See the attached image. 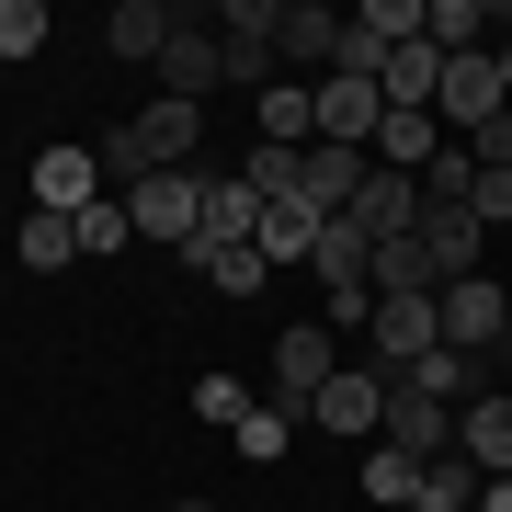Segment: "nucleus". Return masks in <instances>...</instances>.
<instances>
[{
  "instance_id": "1",
  "label": "nucleus",
  "mask_w": 512,
  "mask_h": 512,
  "mask_svg": "<svg viewBox=\"0 0 512 512\" xmlns=\"http://www.w3.org/2000/svg\"><path fill=\"white\" fill-rule=\"evenodd\" d=\"M194 148H205V103H148V114H126L114 137H92V160H103V183L114 194H137L148 171H194Z\"/></svg>"
},
{
  "instance_id": "2",
  "label": "nucleus",
  "mask_w": 512,
  "mask_h": 512,
  "mask_svg": "<svg viewBox=\"0 0 512 512\" xmlns=\"http://www.w3.org/2000/svg\"><path fill=\"white\" fill-rule=\"evenodd\" d=\"M205 183H217V171H148V183L126 194V217H137L148 251H194L205 239Z\"/></svg>"
},
{
  "instance_id": "3",
  "label": "nucleus",
  "mask_w": 512,
  "mask_h": 512,
  "mask_svg": "<svg viewBox=\"0 0 512 512\" xmlns=\"http://www.w3.org/2000/svg\"><path fill=\"white\" fill-rule=\"evenodd\" d=\"M274 35H285V0H228V12H217V46H228V80H239V92H274V80H285Z\"/></svg>"
},
{
  "instance_id": "4",
  "label": "nucleus",
  "mask_w": 512,
  "mask_h": 512,
  "mask_svg": "<svg viewBox=\"0 0 512 512\" xmlns=\"http://www.w3.org/2000/svg\"><path fill=\"white\" fill-rule=\"evenodd\" d=\"M501 342H512V296H501L490 274L444 285V353H478V365H501Z\"/></svg>"
},
{
  "instance_id": "5",
  "label": "nucleus",
  "mask_w": 512,
  "mask_h": 512,
  "mask_svg": "<svg viewBox=\"0 0 512 512\" xmlns=\"http://www.w3.org/2000/svg\"><path fill=\"white\" fill-rule=\"evenodd\" d=\"M376 376H399V365H421V353L444 342V296H376Z\"/></svg>"
},
{
  "instance_id": "6",
  "label": "nucleus",
  "mask_w": 512,
  "mask_h": 512,
  "mask_svg": "<svg viewBox=\"0 0 512 512\" xmlns=\"http://www.w3.org/2000/svg\"><path fill=\"white\" fill-rule=\"evenodd\" d=\"M330 376H342V353H330V319H285V330H274V399L308 410Z\"/></svg>"
},
{
  "instance_id": "7",
  "label": "nucleus",
  "mask_w": 512,
  "mask_h": 512,
  "mask_svg": "<svg viewBox=\"0 0 512 512\" xmlns=\"http://www.w3.org/2000/svg\"><path fill=\"white\" fill-rule=\"evenodd\" d=\"M308 421H319V433H342V444H376V421H387V376H376V365H342V376L308 399Z\"/></svg>"
},
{
  "instance_id": "8",
  "label": "nucleus",
  "mask_w": 512,
  "mask_h": 512,
  "mask_svg": "<svg viewBox=\"0 0 512 512\" xmlns=\"http://www.w3.org/2000/svg\"><path fill=\"white\" fill-rule=\"evenodd\" d=\"M376 444H387V456H410V467H433V456H456V410L410 399V387L387 376V421H376Z\"/></svg>"
},
{
  "instance_id": "9",
  "label": "nucleus",
  "mask_w": 512,
  "mask_h": 512,
  "mask_svg": "<svg viewBox=\"0 0 512 512\" xmlns=\"http://www.w3.org/2000/svg\"><path fill=\"white\" fill-rule=\"evenodd\" d=\"M421 262H433V285H467L478 262H490V228H478L467 205H421Z\"/></svg>"
},
{
  "instance_id": "10",
  "label": "nucleus",
  "mask_w": 512,
  "mask_h": 512,
  "mask_svg": "<svg viewBox=\"0 0 512 512\" xmlns=\"http://www.w3.org/2000/svg\"><path fill=\"white\" fill-rule=\"evenodd\" d=\"M35 205H46V217H80V205H103V160H92L80 137H57L46 160H35Z\"/></svg>"
},
{
  "instance_id": "11",
  "label": "nucleus",
  "mask_w": 512,
  "mask_h": 512,
  "mask_svg": "<svg viewBox=\"0 0 512 512\" xmlns=\"http://www.w3.org/2000/svg\"><path fill=\"white\" fill-rule=\"evenodd\" d=\"M376 126H387V92H376V80H319V137L330 148H365V160H376Z\"/></svg>"
},
{
  "instance_id": "12",
  "label": "nucleus",
  "mask_w": 512,
  "mask_h": 512,
  "mask_svg": "<svg viewBox=\"0 0 512 512\" xmlns=\"http://www.w3.org/2000/svg\"><path fill=\"white\" fill-rule=\"evenodd\" d=\"M251 137H262V148H319V80H274V92H251Z\"/></svg>"
},
{
  "instance_id": "13",
  "label": "nucleus",
  "mask_w": 512,
  "mask_h": 512,
  "mask_svg": "<svg viewBox=\"0 0 512 512\" xmlns=\"http://www.w3.org/2000/svg\"><path fill=\"white\" fill-rule=\"evenodd\" d=\"M456 456L478 478H512V399H501V387H478V399L456 410Z\"/></svg>"
},
{
  "instance_id": "14",
  "label": "nucleus",
  "mask_w": 512,
  "mask_h": 512,
  "mask_svg": "<svg viewBox=\"0 0 512 512\" xmlns=\"http://www.w3.org/2000/svg\"><path fill=\"white\" fill-rule=\"evenodd\" d=\"M217 80H228V46L194 35V23H171V46H160V92H171V103H205Z\"/></svg>"
},
{
  "instance_id": "15",
  "label": "nucleus",
  "mask_w": 512,
  "mask_h": 512,
  "mask_svg": "<svg viewBox=\"0 0 512 512\" xmlns=\"http://www.w3.org/2000/svg\"><path fill=\"white\" fill-rule=\"evenodd\" d=\"M330 46H342V12H319V0H285V35H274L285 80H330Z\"/></svg>"
},
{
  "instance_id": "16",
  "label": "nucleus",
  "mask_w": 512,
  "mask_h": 512,
  "mask_svg": "<svg viewBox=\"0 0 512 512\" xmlns=\"http://www.w3.org/2000/svg\"><path fill=\"white\" fill-rule=\"evenodd\" d=\"M342 217H353V228H365L376 251H387V239H410V228H421V183H410V171H376V183L353 194Z\"/></svg>"
},
{
  "instance_id": "17",
  "label": "nucleus",
  "mask_w": 512,
  "mask_h": 512,
  "mask_svg": "<svg viewBox=\"0 0 512 512\" xmlns=\"http://www.w3.org/2000/svg\"><path fill=\"white\" fill-rule=\"evenodd\" d=\"M365 183H376V160H365V148H330V137L308 148V171H296V194H308L319 217H342V205L365 194Z\"/></svg>"
},
{
  "instance_id": "18",
  "label": "nucleus",
  "mask_w": 512,
  "mask_h": 512,
  "mask_svg": "<svg viewBox=\"0 0 512 512\" xmlns=\"http://www.w3.org/2000/svg\"><path fill=\"white\" fill-rule=\"evenodd\" d=\"M376 92H387V114H433V92H444V46H433V35H421V46H387Z\"/></svg>"
},
{
  "instance_id": "19",
  "label": "nucleus",
  "mask_w": 512,
  "mask_h": 512,
  "mask_svg": "<svg viewBox=\"0 0 512 512\" xmlns=\"http://www.w3.org/2000/svg\"><path fill=\"white\" fill-rule=\"evenodd\" d=\"M319 228H330L319 205H308V194H285V205H262L251 251H262V262H274V274H285V262H308V251H319Z\"/></svg>"
},
{
  "instance_id": "20",
  "label": "nucleus",
  "mask_w": 512,
  "mask_h": 512,
  "mask_svg": "<svg viewBox=\"0 0 512 512\" xmlns=\"http://www.w3.org/2000/svg\"><path fill=\"white\" fill-rule=\"evenodd\" d=\"M421 35H433L444 57H490V46H501V12H490V0H433Z\"/></svg>"
},
{
  "instance_id": "21",
  "label": "nucleus",
  "mask_w": 512,
  "mask_h": 512,
  "mask_svg": "<svg viewBox=\"0 0 512 512\" xmlns=\"http://www.w3.org/2000/svg\"><path fill=\"white\" fill-rule=\"evenodd\" d=\"M183 274H205L217 296H262V285H274V262H262L251 239H239V251H228V239H194V251H183Z\"/></svg>"
},
{
  "instance_id": "22",
  "label": "nucleus",
  "mask_w": 512,
  "mask_h": 512,
  "mask_svg": "<svg viewBox=\"0 0 512 512\" xmlns=\"http://www.w3.org/2000/svg\"><path fill=\"white\" fill-rule=\"evenodd\" d=\"M103 46H114V57H137V69H160V46H171V12H160V0H114Z\"/></svg>"
},
{
  "instance_id": "23",
  "label": "nucleus",
  "mask_w": 512,
  "mask_h": 512,
  "mask_svg": "<svg viewBox=\"0 0 512 512\" xmlns=\"http://www.w3.org/2000/svg\"><path fill=\"white\" fill-rule=\"evenodd\" d=\"M365 262H376V239L353 228V217H330L319 251H308V274H319V296H330V285H365Z\"/></svg>"
},
{
  "instance_id": "24",
  "label": "nucleus",
  "mask_w": 512,
  "mask_h": 512,
  "mask_svg": "<svg viewBox=\"0 0 512 512\" xmlns=\"http://www.w3.org/2000/svg\"><path fill=\"white\" fill-rule=\"evenodd\" d=\"M433 148H444L433 114H387V126H376V171H410V183H421V171H433Z\"/></svg>"
},
{
  "instance_id": "25",
  "label": "nucleus",
  "mask_w": 512,
  "mask_h": 512,
  "mask_svg": "<svg viewBox=\"0 0 512 512\" xmlns=\"http://www.w3.org/2000/svg\"><path fill=\"white\" fill-rule=\"evenodd\" d=\"M12 262H23V274H69V262H80V228L35 205V217H23V239H12Z\"/></svg>"
},
{
  "instance_id": "26",
  "label": "nucleus",
  "mask_w": 512,
  "mask_h": 512,
  "mask_svg": "<svg viewBox=\"0 0 512 512\" xmlns=\"http://www.w3.org/2000/svg\"><path fill=\"white\" fill-rule=\"evenodd\" d=\"M251 228H262V194L239 183V171H217V183H205V239H228V251H239Z\"/></svg>"
},
{
  "instance_id": "27",
  "label": "nucleus",
  "mask_w": 512,
  "mask_h": 512,
  "mask_svg": "<svg viewBox=\"0 0 512 512\" xmlns=\"http://www.w3.org/2000/svg\"><path fill=\"white\" fill-rule=\"evenodd\" d=\"M365 285H376V296H444V285H433V262H421V228H410V239H387V251L365 262Z\"/></svg>"
},
{
  "instance_id": "28",
  "label": "nucleus",
  "mask_w": 512,
  "mask_h": 512,
  "mask_svg": "<svg viewBox=\"0 0 512 512\" xmlns=\"http://www.w3.org/2000/svg\"><path fill=\"white\" fill-rule=\"evenodd\" d=\"M421 205H478V148H467V137H444V148H433V171H421Z\"/></svg>"
},
{
  "instance_id": "29",
  "label": "nucleus",
  "mask_w": 512,
  "mask_h": 512,
  "mask_svg": "<svg viewBox=\"0 0 512 512\" xmlns=\"http://www.w3.org/2000/svg\"><path fill=\"white\" fill-rule=\"evenodd\" d=\"M478 490H490V478H478L467 456H433V467H421V501H410V512H478Z\"/></svg>"
},
{
  "instance_id": "30",
  "label": "nucleus",
  "mask_w": 512,
  "mask_h": 512,
  "mask_svg": "<svg viewBox=\"0 0 512 512\" xmlns=\"http://www.w3.org/2000/svg\"><path fill=\"white\" fill-rule=\"evenodd\" d=\"M296 171H308V148H262V137L239 148V183H251L262 205H285V194H296Z\"/></svg>"
},
{
  "instance_id": "31",
  "label": "nucleus",
  "mask_w": 512,
  "mask_h": 512,
  "mask_svg": "<svg viewBox=\"0 0 512 512\" xmlns=\"http://www.w3.org/2000/svg\"><path fill=\"white\" fill-rule=\"evenodd\" d=\"M296 421H308V410H296V399H262L251 421H239V456H262V467H274L285 444H296Z\"/></svg>"
},
{
  "instance_id": "32",
  "label": "nucleus",
  "mask_w": 512,
  "mask_h": 512,
  "mask_svg": "<svg viewBox=\"0 0 512 512\" xmlns=\"http://www.w3.org/2000/svg\"><path fill=\"white\" fill-rule=\"evenodd\" d=\"M80 262H103V251H126V239H137V217H126V194H103V205H80Z\"/></svg>"
},
{
  "instance_id": "33",
  "label": "nucleus",
  "mask_w": 512,
  "mask_h": 512,
  "mask_svg": "<svg viewBox=\"0 0 512 512\" xmlns=\"http://www.w3.org/2000/svg\"><path fill=\"white\" fill-rule=\"evenodd\" d=\"M365 501L410 512V501H421V467H410V456H387V444H365Z\"/></svg>"
},
{
  "instance_id": "34",
  "label": "nucleus",
  "mask_w": 512,
  "mask_h": 512,
  "mask_svg": "<svg viewBox=\"0 0 512 512\" xmlns=\"http://www.w3.org/2000/svg\"><path fill=\"white\" fill-rule=\"evenodd\" d=\"M421 12H433V0H365L353 23H365L376 46H421Z\"/></svg>"
},
{
  "instance_id": "35",
  "label": "nucleus",
  "mask_w": 512,
  "mask_h": 512,
  "mask_svg": "<svg viewBox=\"0 0 512 512\" xmlns=\"http://www.w3.org/2000/svg\"><path fill=\"white\" fill-rule=\"evenodd\" d=\"M194 410L217 421V433H239V421H251L262 399H251V387H239V376H194Z\"/></svg>"
},
{
  "instance_id": "36",
  "label": "nucleus",
  "mask_w": 512,
  "mask_h": 512,
  "mask_svg": "<svg viewBox=\"0 0 512 512\" xmlns=\"http://www.w3.org/2000/svg\"><path fill=\"white\" fill-rule=\"evenodd\" d=\"M46 46V0H0V57H35Z\"/></svg>"
},
{
  "instance_id": "37",
  "label": "nucleus",
  "mask_w": 512,
  "mask_h": 512,
  "mask_svg": "<svg viewBox=\"0 0 512 512\" xmlns=\"http://www.w3.org/2000/svg\"><path fill=\"white\" fill-rule=\"evenodd\" d=\"M319 308H330V330H376V285H330Z\"/></svg>"
},
{
  "instance_id": "38",
  "label": "nucleus",
  "mask_w": 512,
  "mask_h": 512,
  "mask_svg": "<svg viewBox=\"0 0 512 512\" xmlns=\"http://www.w3.org/2000/svg\"><path fill=\"white\" fill-rule=\"evenodd\" d=\"M478 228H512V171H478V205H467Z\"/></svg>"
},
{
  "instance_id": "39",
  "label": "nucleus",
  "mask_w": 512,
  "mask_h": 512,
  "mask_svg": "<svg viewBox=\"0 0 512 512\" xmlns=\"http://www.w3.org/2000/svg\"><path fill=\"white\" fill-rule=\"evenodd\" d=\"M478 512H512V478H490V490H478Z\"/></svg>"
},
{
  "instance_id": "40",
  "label": "nucleus",
  "mask_w": 512,
  "mask_h": 512,
  "mask_svg": "<svg viewBox=\"0 0 512 512\" xmlns=\"http://www.w3.org/2000/svg\"><path fill=\"white\" fill-rule=\"evenodd\" d=\"M490 69H501V103H512V46H490Z\"/></svg>"
},
{
  "instance_id": "41",
  "label": "nucleus",
  "mask_w": 512,
  "mask_h": 512,
  "mask_svg": "<svg viewBox=\"0 0 512 512\" xmlns=\"http://www.w3.org/2000/svg\"><path fill=\"white\" fill-rule=\"evenodd\" d=\"M171 512H217V501H171Z\"/></svg>"
},
{
  "instance_id": "42",
  "label": "nucleus",
  "mask_w": 512,
  "mask_h": 512,
  "mask_svg": "<svg viewBox=\"0 0 512 512\" xmlns=\"http://www.w3.org/2000/svg\"><path fill=\"white\" fill-rule=\"evenodd\" d=\"M501 46H512V0H501Z\"/></svg>"
}]
</instances>
